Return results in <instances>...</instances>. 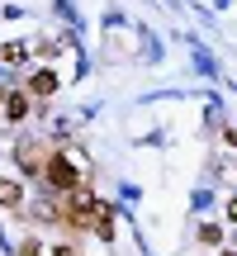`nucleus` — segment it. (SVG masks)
Masks as SVG:
<instances>
[{"instance_id":"nucleus-1","label":"nucleus","mask_w":237,"mask_h":256,"mask_svg":"<svg viewBox=\"0 0 237 256\" xmlns=\"http://www.w3.org/2000/svg\"><path fill=\"white\" fill-rule=\"evenodd\" d=\"M43 176H48V185H52L57 194H72V190H86V185H90V162H86L81 152H72V147H57L43 162Z\"/></svg>"},{"instance_id":"nucleus-2","label":"nucleus","mask_w":237,"mask_h":256,"mask_svg":"<svg viewBox=\"0 0 237 256\" xmlns=\"http://www.w3.org/2000/svg\"><path fill=\"white\" fill-rule=\"evenodd\" d=\"M100 209H104V204L90 194V185H86V190H72V194H62V223H72V228H90Z\"/></svg>"},{"instance_id":"nucleus-3","label":"nucleus","mask_w":237,"mask_h":256,"mask_svg":"<svg viewBox=\"0 0 237 256\" xmlns=\"http://www.w3.org/2000/svg\"><path fill=\"white\" fill-rule=\"evenodd\" d=\"M5 110H0V124H24V114H28V95L24 90H5Z\"/></svg>"},{"instance_id":"nucleus-4","label":"nucleus","mask_w":237,"mask_h":256,"mask_svg":"<svg viewBox=\"0 0 237 256\" xmlns=\"http://www.w3.org/2000/svg\"><path fill=\"white\" fill-rule=\"evenodd\" d=\"M24 204V185L14 176H0V209H19Z\"/></svg>"},{"instance_id":"nucleus-5","label":"nucleus","mask_w":237,"mask_h":256,"mask_svg":"<svg viewBox=\"0 0 237 256\" xmlns=\"http://www.w3.org/2000/svg\"><path fill=\"white\" fill-rule=\"evenodd\" d=\"M57 86H62V76H57V72H48V66L28 76V90H34V95H57Z\"/></svg>"},{"instance_id":"nucleus-6","label":"nucleus","mask_w":237,"mask_h":256,"mask_svg":"<svg viewBox=\"0 0 237 256\" xmlns=\"http://www.w3.org/2000/svg\"><path fill=\"white\" fill-rule=\"evenodd\" d=\"M90 232L110 242V238H114V214H110V209H100V214H95V223H90Z\"/></svg>"},{"instance_id":"nucleus-7","label":"nucleus","mask_w":237,"mask_h":256,"mask_svg":"<svg viewBox=\"0 0 237 256\" xmlns=\"http://www.w3.org/2000/svg\"><path fill=\"white\" fill-rule=\"evenodd\" d=\"M28 57V43H5L0 48V62H24Z\"/></svg>"},{"instance_id":"nucleus-8","label":"nucleus","mask_w":237,"mask_h":256,"mask_svg":"<svg viewBox=\"0 0 237 256\" xmlns=\"http://www.w3.org/2000/svg\"><path fill=\"white\" fill-rule=\"evenodd\" d=\"M200 242L218 247V242H223V228H218V223H200Z\"/></svg>"},{"instance_id":"nucleus-9","label":"nucleus","mask_w":237,"mask_h":256,"mask_svg":"<svg viewBox=\"0 0 237 256\" xmlns=\"http://www.w3.org/2000/svg\"><path fill=\"white\" fill-rule=\"evenodd\" d=\"M14 156H19V166H24V171H34V166H38V152H34V147H14Z\"/></svg>"},{"instance_id":"nucleus-10","label":"nucleus","mask_w":237,"mask_h":256,"mask_svg":"<svg viewBox=\"0 0 237 256\" xmlns=\"http://www.w3.org/2000/svg\"><path fill=\"white\" fill-rule=\"evenodd\" d=\"M19 256H43V247H38V242H24V247H19Z\"/></svg>"},{"instance_id":"nucleus-11","label":"nucleus","mask_w":237,"mask_h":256,"mask_svg":"<svg viewBox=\"0 0 237 256\" xmlns=\"http://www.w3.org/2000/svg\"><path fill=\"white\" fill-rule=\"evenodd\" d=\"M52 256H76V252L72 247H52Z\"/></svg>"},{"instance_id":"nucleus-12","label":"nucleus","mask_w":237,"mask_h":256,"mask_svg":"<svg viewBox=\"0 0 237 256\" xmlns=\"http://www.w3.org/2000/svg\"><path fill=\"white\" fill-rule=\"evenodd\" d=\"M228 218H232V223H237V200H232V204H228Z\"/></svg>"},{"instance_id":"nucleus-13","label":"nucleus","mask_w":237,"mask_h":256,"mask_svg":"<svg viewBox=\"0 0 237 256\" xmlns=\"http://www.w3.org/2000/svg\"><path fill=\"white\" fill-rule=\"evenodd\" d=\"M223 256H237V252H223Z\"/></svg>"}]
</instances>
